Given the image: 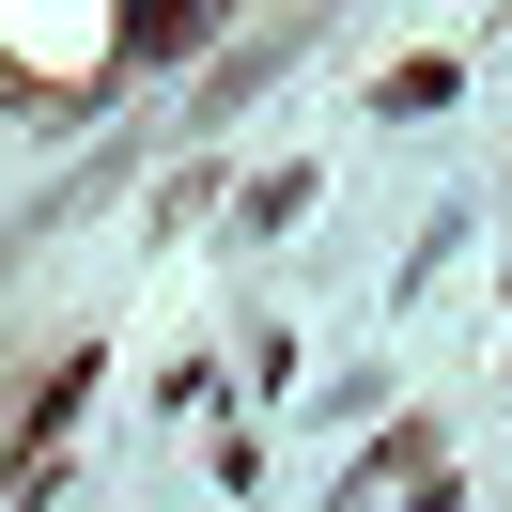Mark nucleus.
Masks as SVG:
<instances>
[]
</instances>
